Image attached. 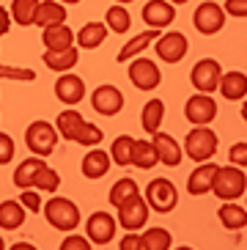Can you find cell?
Returning a JSON list of instances; mask_svg holds the SVG:
<instances>
[{
  "instance_id": "obj_36",
  "label": "cell",
  "mask_w": 247,
  "mask_h": 250,
  "mask_svg": "<svg viewBox=\"0 0 247 250\" xmlns=\"http://www.w3.org/2000/svg\"><path fill=\"white\" fill-rule=\"evenodd\" d=\"M80 121H85L80 110H63L58 116V135L63 140H72V135H74V129L80 126Z\"/></svg>"
},
{
  "instance_id": "obj_30",
  "label": "cell",
  "mask_w": 247,
  "mask_h": 250,
  "mask_svg": "<svg viewBox=\"0 0 247 250\" xmlns=\"http://www.w3.org/2000/svg\"><path fill=\"white\" fill-rule=\"evenodd\" d=\"M170 245H173L170 231H165V228H160V226L148 228V231L140 236V250H167Z\"/></svg>"
},
{
  "instance_id": "obj_4",
  "label": "cell",
  "mask_w": 247,
  "mask_h": 250,
  "mask_svg": "<svg viewBox=\"0 0 247 250\" xmlns=\"http://www.w3.org/2000/svg\"><path fill=\"white\" fill-rule=\"evenodd\" d=\"M214 151H217V135L211 132V129H206V126L192 129V132L187 135V140H184V154L195 162L211 160Z\"/></svg>"
},
{
  "instance_id": "obj_44",
  "label": "cell",
  "mask_w": 247,
  "mask_h": 250,
  "mask_svg": "<svg viewBox=\"0 0 247 250\" xmlns=\"http://www.w3.org/2000/svg\"><path fill=\"white\" fill-rule=\"evenodd\" d=\"M121 250H140V236L135 234V231H129V234L124 236V242L118 245Z\"/></svg>"
},
{
  "instance_id": "obj_10",
  "label": "cell",
  "mask_w": 247,
  "mask_h": 250,
  "mask_svg": "<svg viewBox=\"0 0 247 250\" xmlns=\"http://www.w3.org/2000/svg\"><path fill=\"white\" fill-rule=\"evenodd\" d=\"M116 226H118V217H113V214H107V212H94L85 220V236L94 245H102L104 248L107 242H113Z\"/></svg>"
},
{
  "instance_id": "obj_43",
  "label": "cell",
  "mask_w": 247,
  "mask_h": 250,
  "mask_svg": "<svg viewBox=\"0 0 247 250\" xmlns=\"http://www.w3.org/2000/svg\"><path fill=\"white\" fill-rule=\"evenodd\" d=\"M226 14L231 17H247V0H226Z\"/></svg>"
},
{
  "instance_id": "obj_16",
  "label": "cell",
  "mask_w": 247,
  "mask_h": 250,
  "mask_svg": "<svg viewBox=\"0 0 247 250\" xmlns=\"http://www.w3.org/2000/svg\"><path fill=\"white\" fill-rule=\"evenodd\" d=\"M151 143H154V148H157V157H160L162 165H167V168H179V165H182L184 151L167 132H154Z\"/></svg>"
},
{
  "instance_id": "obj_37",
  "label": "cell",
  "mask_w": 247,
  "mask_h": 250,
  "mask_svg": "<svg viewBox=\"0 0 247 250\" xmlns=\"http://www.w3.org/2000/svg\"><path fill=\"white\" fill-rule=\"evenodd\" d=\"M39 192H55L61 187V176H58V170H52L50 165L47 168H41V173L36 176V184H33Z\"/></svg>"
},
{
  "instance_id": "obj_25",
  "label": "cell",
  "mask_w": 247,
  "mask_h": 250,
  "mask_svg": "<svg viewBox=\"0 0 247 250\" xmlns=\"http://www.w3.org/2000/svg\"><path fill=\"white\" fill-rule=\"evenodd\" d=\"M77 47H69V50H47L44 52V66H50L52 72H69V69L77 66Z\"/></svg>"
},
{
  "instance_id": "obj_9",
  "label": "cell",
  "mask_w": 247,
  "mask_h": 250,
  "mask_svg": "<svg viewBox=\"0 0 247 250\" xmlns=\"http://www.w3.org/2000/svg\"><path fill=\"white\" fill-rule=\"evenodd\" d=\"M184 116H187L189 124L206 126L217 118V102L211 99V94H195L189 96L187 104H184Z\"/></svg>"
},
{
  "instance_id": "obj_33",
  "label": "cell",
  "mask_w": 247,
  "mask_h": 250,
  "mask_svg": "<svg viewBox=\"0 0 247 250\" xmlns=\"http://www.w3.org/2000/svg\"><path fill=\"white\" fill-rule=\"evenodd\" d=\"M39 3H41V0H14V3H11V17H14V22L22 25V28L33 25Z\"/></svg>"
},
{
  "instance_id": "obj_20",
  "label": "cell",
  "mask_w": 247,
  "mask_h": 250,
  "mask_svg": "<svg viewBox=\"0 0 247 250\" xmlns=\"http://www.w3.org/2000/svg\"><path fill=\"white\" fill-rule=\"evenodd\" d=\"M41 168H47V162H44V157H28V160H22L20 165H17L14 170V184L20 187V190H28V187H33L36 184V176L41 173Z\"/></svg>"
},
{
  "instance_id": "obj_46",
  "label": "cell",
  "mask_w": 247,
  "mask_h": 250,
  "mask_svg": "<svg viewBox=\"0 0 247 250\" xmlns=\"http://www.w3.org/2000/svg\"><path fill=\"white\" fill-rule=\"evenodd\" d=\"M242 118H245V121H247V102L242 104Z\"/></svg>"
},
{
  "instance_id": "obj_41",
  "label": "cell",
  "mask_w": 247,
  "mask_h": 250,
  "mask_svg": "<svg viewBox=\"0 0 247 250\" xmlns=\"http://www.w3.org/2000/svg\"><path fill=\"white\" fill-rule=\"evenodd\" d=\"M20 204L25 206V209H30V212H39V209H41V198H39V190H33V187L22 190Z\"/></svg>"
},
{
  "instance_id": "obj_6",
  "label": "cell",
  "mask_w": 247,
  "mask_h": 250,
  "mask_svg": "<svg viewBox=\"0 0 247 250\" xmlns=\"http://www.w3.org/2000/svg\"><path fill=\"white\" fill-rule=\"evenodd\" d=\"M192 25H195L198 33H204V36H214L223 30L226 25V8L217 6V3H201L195 8V14H192Z\"/></svg>"
},
{
  "instance_id": "obj_13",
  "label": "cell",
  "mask_w": 247,
  "mask_h": 250,
  "mask_svg": "<svg viewBox=\"0 0 247 250\" xmlns=\"http://www.w3.org/2000/svg\"><path fill=\"white\" fill-rule=\"evenodd\" d=\"M91 104L99 116H116L124 107V94L116 88V85H99L91 96Z\"/></svg>"
},
{
  "instance_id": "obj_39",
  "label": "cell",
  "mask_w": 247,
  "mask_h": 250,
  "mask_svg": "<svg viewBox=\"0 0 247 250\" xmlns=\"http://www.w3.org/2000/svg\"><path fill=\"white\" fill-rule=\"evenodd\" d=\"M14 154H17V146H14V140H11V135L0 132V165H8V162L14 160Z\"/></svg>"
},
{
  "instance_id": "obj_11",
  "label": "cell",
  "mask_w": 247,
  "mask_h": 250,
  "mask_svg": "<svg viewBox=\"0 0 247 250\" xmlns=\"http://www.w3.org/2000/svg\"><path fill=\"white\" fill-rule=\"evenodd\" d=\"M157 55H160L165 63H179V61L187 55V36L184 33H179V30H170V33H162L160 39H157Z\"/></svg>"
},
{
  "instance_id": "obj_38",
  "label": "cell",
  "mask_w": 247,
  "mask_h": 250,
  "mask_svg": "<svg viewBox=\"0 0 247 250\" xmlns=\"http://www.w3.org/2000/svg\"><path fill=\"white\" fill-rule=\"evenodd\" d=\"M0 80H17V83H33L36 72L25 66H3L0 63Z\"/></svg>"
},
{
  "instance_id": "obj_12",
  "label": "cell",
  "mask_w": 247,
  "mask_h": 250,
  "mask_svg": "<svg viewBox=\"0 0 247 250\" xmlns=\"http://www.w3.org/2000/svg\"><path fill=\"white\" fill-rule=\"evenodd\" d=\"M148 220V201L135 195L132 201H126L124 206H118V226H124L126 231H138Z\"/></svg>"
},
{
  "instance_id": "obj_26",
  "label": "cell",
  "mask_w": 247,
  "mask_h": 250,
  "mask_svg": "<svg viewBox=\"0 0 247 250\" xmlns=\"http://www.w3.org/2000/svg\"><path fill=\"white\" fill-rule=\"evenodd\" d=\"M160 162V157H157V148H154L151 140H135V146H132V165L140 170H148L154 168Z\"/></svg>"
},
{
  "instance_id": "obj_21",
  "label": "cell",
  "mask_w": 247,
  "mask_h": 250,
  "mask_svg": "<svg viewBox=\"0 0 247 250\" xmlns=\"http://www.w3.org/2000/svg\"><path fill=\"white\" fill-rule=\"evenodd\" d=\"M160 36H162V33H160L157 28H148L145 33H138V36L132 39L129 44H124V47H121V52L116 55V58H118V63H129L132 58H138L140 52H143L145 47L151 44V42H157Z\"/></svg>"
},
{
  "instance_id": "obj_5",
  "label": "cell",
  "mask_w": 247,
  "mask_h": 250,
  "mask_svg": "<svg viewBox=\"0 0 247 250\" xmlns=\"http://www.w3.org/2000/svg\"><path fill=\"white\" fill-rule=\"evenodd\" d=\"M145 201L151 209H157L160 214L173 212L176 204H179V192H176V184L167 182V179H151L148 187H145Z\"/></svg>"
},
{
  "instance_id": "obj_24",
  "label": "cell",
  "mask_w": 247,
  "mask_h": 250,
  "mask_svg": "<svg viewBox=\"0 0 247 250\" xmlns=\"http://www.w3.org/2000/svg\"><path fill=\"white\" fill-rule=\"evenodd\" d=\"M217 217L223 223V228H228V231H242L247 226V209L239 206L236 201H226V204L220 206Z\"/></svg>"
},
{
  "instance_id": "obj_32",
  "label": "cell",
  "mask_w": 247,
  "mask_h": 250,
  "mask_svg": "<svg viewBox=\"0 0 247 250\" xmlns=\"http://www.w3.org/2000/svg\"><path fill=\"white\" fill-rule=\"evenodd\" d=\"M102 138H104V132L96 124L80 121V126H77V129H74V135H72V143H80V146L94 148V146H99V143H102Z\"/></svg>"
},
{
  "instance_id": "obj_18",
  "label": "cell",
  "mask_w": 247,
  "mask_h": 250,
  "mask_svg": "<svg viewBox=\"0 0 247 250\" xmlns=\"http://www.w3.org/2000/svg\"><path fill=\"white\" fill-rule=\"evenodd\" d=\"M66 22V6L58 0H41L33 17V25L39 28H52V25H63Z\"/></svg>"
},
{
  "instance_id": "obj_49",
  "label": "cell",
  "mask_w": 247,
  "mask_h": 250,
  "mask_svg": "<svg viewBox=\"0 0 247 250\" xmlns=\"http://www.w3.org/2000/svg\"><path fill=\"white\" fill-rule=\"evenodd\" d=\"M118 3H121V6H126V3H132V0H118Z\"/></svg>"
},
{
  "instance_id": "obj_45",
  "label": "cell",
  "mask_w": 247,
  "mask_h": 250,
  "mask_svg": "<svg viewBox=\"0 0 247 250\" xmlns=\"http://www.w3.org/2000/svg\"><path fill=\"white\" fill-rule=\"evenodd\" d=\"M8 20H11V14H8L6 8H0V36H6L8 28H11V22H8Z\"/></svg>"
},
{
  "instance_id": "obj_28",
  "label": "cell",
  "mask_w": 247,
  "mask_h": 250,
  "mask_svg": "<svg viewBox=\"0 0 247 250\" xmlns=\"http://www.w3.org/2000/svg\"><path fill=\"white\" fill-rule=\"evenodd\" d=\"M25 223V206L20 201H3L0 204V228L14 231Z\"/></svg>"
},
{
  "instance_id": "obj_22",
  "label": "cell",
  "mask_w": 247,
  "mask_h": 250,
  "mask_svg": "<svg viewBox=\"0 0 247 250\" xmlns=\"http://www.w3.org/2000/svg\"><path fill=\"white\" fill-rule=\"evenodd\" d=\"M220 94L236 102V99H245L247 96V74L245 72H223V80H220Z\"/></svg>"
},
{
  "instance_id": "obj_40",
  "label": "cell",
  "mask_w": 247,
  "mask_h": 250,
  "mask_svg": "<svg viewBox=\"0 0 247 250\" xmlns=\"http://www.w3.org/2000/svg\"><path fill=\"white\" fill-rule=\"evenodd\" d=\"M91 239L88 236H77V234H72V236H66L63 242H61V250H91Z\"/></svg>"
},
{
  "instance_id": "obj_42",
  "label": "cell",
  "mask_w": 247,
  "mask_h": 250,
  "mask_svg": "<svg viewBox=\"0 0 247 250\" xmlns=\"http://www.w3.org/2000/svg\"><path fill=\"white\" fill-rule=\"evenodd\" d=\"M228 157H231V165L245 168L247 165V143H233L231 151H228Z\"/></svg>"
},
{
  "instance_id": "obj_35",
  "label": "cell",
  "mask_w": 247,
  "mask_h": 250,
  "mask_svg": "<svg viewBox=\"0 0 247 250\" xmlns=\"http://www.w3.org/2000/svg\"><path fill=\"white\" fill-rule=\"evenodd\" d=\"M132 146H135V138L129 135H121V138L113 140V148H110V157L116 165H132Z\"/></svg>"
},
{
  "instance_id": "obj_31",
  "label": "cell",
  "mask_w": 247,
  "mask_h": 250,
  "mask_svg": "<svg viewBox=\"0 0 247 250\" xmlns=\"http://www.w3.org/2000/svg\"><path fill=\"white\" fill-rule=\"evenodd\" d=\"M135 195H140V190H138V184H135V179H118L113 187H110V204L116 206H124L126 201H132Z\"/></svg>"
},
{
  "instance_id": "obj_19",
  "label": "cell",
  "mask_w": 247,
  "mask_h": 250,
  "mask_svg": "<svg viewBox=\"0 0 247 250\" xmlns=\"http://www.w3.org/2000/svg\"><path fill=\"white\" fill-rule=\"evenodd\" d=\"M110 165H113L110 151H102V148L94 146L85 157H82V176L85 179H102L110 170Z\"/></svg>"
},
{
  "instance_id": "obj_29",
  "label": "cell",
  "mask_w": 247,
  "mask_h": 250,
  "mask_svg": "<svg viewBox=\"0 0 247 250\" xmlns=\"http://www.w3.org/2000/svg\"><path fill=\"white\" fill-rule=\"evenodd\" d=\"M162 118H165V104L162 99H151V102H145L143 113H140V124H143L145 132H160V124Z\"/></svg>"
},
{
  "instance_id": "obj_27",
  "label": "cell",
  "mask_w": 247,
  "mask_h": 250,
  "mask_svg": "<svg viewBox=\"0 0 247 250\" xmlns=\"http://www.w3.org/2000/svg\"><path fill=\"white\" fill-rule=\"evenodd\" d=\"M104 39H107V25L104 22H88L77 33V42H80L82 50H96L99 44H104Z\"/></svg>"
},
{
  "instance_id": "obj_1",
  "label": "cell",
  "mask_w": 247,
  "mask_h": 250,
  "mask_svg": "<svg viewBox=\"0 0 247 250\" xmlns=\"http://www.w3.org/2000/svg\"><path fill=\"white\" fill-rule=\"evenodd\" d=\"M211 192L223 201H236L247 192V176L239 165H226V168H217L214 173V184H211Z\"/></svg>"
},
{
  "instance_id": "obj_14",
  "label": "cell",
  "mask_w": 247,
  "mask_h": 250,
  "mask_svg": "<svg viewBox=\"0 0 247 250\" xmlns=\"http://www.w3.org/2000/svg\"><path fill=\"white\" fill-rule=\"evenodd\" d=\"M55 96L63 104H80L82 96H85V83H82V77H77L72 72H63L58 77V83H55Z\"/></svg>"
},
{
  "instance_id": "obj_7",
  "label": "cell",
  "mask_w": 247,
  "mask_h": 250,
  "mask_svg": "<svg viewBox=\"0 0 247 250\" xmlns=\"http://www.w3.org/2000/svg\"><path fill=\"white\" fill-rule=\"evenodd\" d=\"M223 80V66L214 58H204L192 66V85L198 88V94H214L220 88Z\"/></svg>"
},
{
  "instance_id": "obj_2",
  "label": "cell",
  "mask_w": 247,
  "mask_h": 250,
  "mask_svg": "<svg viewBox=\"0 0 247 250\" xmlns=\"http://www.w3.org/2000/svg\"><path fill=\"white\" fill-rule=\"evenodd\" d=\"M25 143H28L30 154L50 157L58 143V126H52L50 121H33L25 132Z\"/></svg>"
},
{
  "instance_id": "obj_3",
  "label": "cell",
  "mask_w": 247,
  "mask_h": 250,
  "mask_svg": "<svg viewBox=\"0 0 247 250\" xmlns=\"http://www.w3.org/2000/svg\"><path fill=\"white\" fill-rule=\"evenodd\" d=\"M44 214H47L50 226L58 231H74L80 226V209L69 198H50L44 206Z\"/></svg>"
},
{
  "instance_id": "obj_48",
  "label": "cell",
  "mask_w": 247,
  "mask_h": 250,
  "mask_svg": "<svg viewBox=\"0 0 247 250\" xmlns=\"http://www.w3.org/2000/svg\"><path fill=\"white\" fill-rule=\"evenodd\" d=\"M58 3H80V0H58Z\"/></svg>"
},
{
  "instance_id": "obj_23",
  "label": "cell",
  "mask_w": 247,
  "mask_h": 250,
  "mask_svg": "<svg viewBox=\"0 0 247 250\" xmlns=\"http://www.w3.org/2000/svg\"><path fill=\"white\" fill-rule=\"evenodd\" d=\"M41 42L47 50H69V47H74V33L69 25H52V28H44L41 33Z\"/></svg>"
},
{
  "instance_id": "obj_34",
  "label": "cell",
  "mask_w": 247,
  "mask_h": 250,
  "mask_svg": "<svg viewBox=\"0 0 247 250\" xmlns=\"http://www.w3.org/2000/svg\"><path fill=\"white\" fill-rule=\"evenodd\" d=\"M104 22H107V30H113V33H126L129 25H132V17H129V11L118 3V6H110L107 8Z\"/></svg>"
},
{
  "instance_id": "obj_47",
  "label": "cell",
  "mask_w": 247,
  "mask_h": 250,
  "mask_svg": "<svg viewBox=\"0 0 247 250\" xmlns=\"http://www.w3.org/2000/svg\"><path fill=\"white\" fill-rule=\"evenodd\" d=\"M167 3H173V6H179V3H187V0H167Z\"/></svg>"
},
{
  "instance_id": "obj_50",
  "label": "cell",
  "mask_w": 247,
  "mask_h": 250,
  "mask_svg": "<svg viewBox=\"0 0 247 250\" xmlns=\"http://www.w3.org/2000/svg\"><path fill=\"white\" fill-rule=\"evenodd\" d=\"M3 248H6V245H3V239H0V250H3Z\"/></svg>"
},
{
  "instance_id": "obj_15",
  "label": "cell",
  "mask_w": 247,
  "mask_h": 250,
  "mask_svg": "<svg viewBox=\"0 0 247 250\" xmlns=\"http://www.w3.org/2000/svg\"><path fill=\"white\" fill-rule=\"evenodd\" d=\"M176 20V8L173 3H167V0H148L143 8V22H148V28H167V25Z\"/></svg>"
},
{
  "instance_id": "obj_17",
  "label": "cell",
  "mask_w": 247,
  "mask_h": 250,
  "mask_svg": "<svg viewBox=\"0 0 247 250\" xmlns=\"http://www.w3.org/2000/svg\"><path fill=\"white\" fill-rule=\"evenodd\" d=\"M220 165H214V162H201L192 173H189L187 179V192L189 195H206V192H211V184H214V173H217Z\"/></svg>"
},
{
  "instance_id": "obj_8",
  "label": "cell",
  "mask_w": 247,
  "mask_h": 250,
  "mask_svg": "<svg viewBox=\"0 0 247 250\" xmlns=\"http://www.w3.org/2000/svg\"><path fill=\"white\" fill-rule=\"evenodd\" d=\"M129 80L135 88L140 91H154L162 83V72L160 66L148 58H132L129 61Z\"/></svg>"
}]
</instances>
